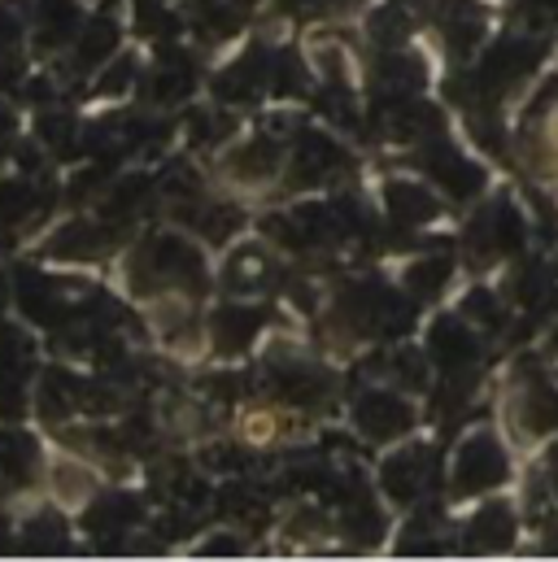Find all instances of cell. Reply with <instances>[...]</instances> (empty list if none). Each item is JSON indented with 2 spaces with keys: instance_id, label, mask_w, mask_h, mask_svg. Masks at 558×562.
Wrapping results in <instances>:
<instances>
[{
  "instance_id": "cell-1",
  "label": "cell",
  "mask_w": 558,
  "mask_h": 562,
  "mask_svg": "<svg viewBox=\"0 0 558 562\" xmlns=\"http://www.w3.org/2000/svg\"><path fill=\"white\" fill-rule=\"evenodd\" d=\"M31 458H35L31 440H22V436H0V467H4L9 475H26V471H31Z\"/></svg>"
},
{
  "instance_id": "cell-2",
  "label": "cell",
  "mask_w": 558,
  "mask_h": 562,
  "mask_svg": "<svg viewBox=\"0 0 558 562\" xmlns=\"http://www.w3.org/2000/svg\"><path fill=\"white\" fill-rule=\"evenodd\" d=\"M26 205H31V192H26L22 183H4V188H0V223H4V227H9L13 218H22Z\"/></svg>"
},
{
  "instance_id": "cell-3",
  "label": "cell",
  "mask_w": 558,
  "mask_h": 562,
  "mask_svg": "<svg viewBox=\"0 0 558 562\" xmlns=\"http://www.w3.org/2000/svg\"><path fill=\"white\" fill-rule=\"evenodd\" d=\"M9 35H13V22H9V18H4V13H0V48H4V44H13V40H9Z\"/></svg>"
},
{
  "instance_id": "cell-4",
  "label": "cell",
  "mask_w": 558,
  "mask_h": 562,
  "mask_svg": "<svg viewBox=\"0 0 558 562\" xmlns=\"http://www.w3.org/2000/svg\"><path fill=\"white\" fill-rule=\"evenodd\" d=\"M4 541H9V532H4V524H0V550H4Z\"/></svg>"
}]
</instances>
